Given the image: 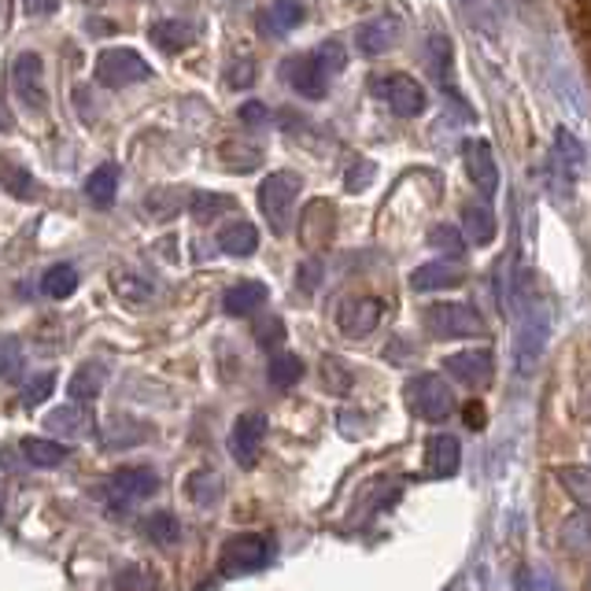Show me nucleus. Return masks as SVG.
<instances>
[{
    "label": "nucleus",
    "mask_w": 591,
    "mask_h": 591,
    "mask_svg": "<svg viewBox=\"0 0 591 591\" xmlns=\"http://www.w3.org/2000/svg\"><path fill=\"white\" fill-rule=\"evenodd\" d=\"M459 462H462V447H459L455 436L440 433V436H433L425 444V470H429V477H436V481L455 477Z\"/></svg>",
    "instance_id": "obj_16"
},
{
    "label": "nucleus",
    "mask_w": 591,
    "mask_h": 591,
    "mask_svg": "<svg viewBox=\"0 0 591 591\" xmlns=\"http://www.w3.org/2000/svg\"><path fill=\"white\" fill-rule=\"evenodd\" d=\"M285 82L293 86L296 92H304L307 100H322L329 92V75L322 71L318 56H293V60H285Z\"/></svg>",
    "instance_id": "obj_12"
},
{
    "label": "nucleus",
    "mask_w": 591,
    "mask_h": 591,
    "mask_svg": "<svg viewBox=\"0 0 591 591\" xmlns=\"http://www.w3.org/2000/svg\"><path fill=\"white\" fill-rule=\"evenodd\" d=\"M315 56H318L322 71H326L329 78H337L344 71V63H347V52H344L341 41H326L322 49H315Z\"/></svg>",
    "instance_id": "obj_38"
},
{
    "label": "nucleus",
    "mask_w": 591,
    "mask_h": 591,
    "mask_svg": "<svg viewBox=\"0 0 591 591\" xmlns=\"http://www.w3.org/2000/svg\"><path fill=\"white\" fill-rule=\"evenodd\" d=\"M559 484L565 492H570V500L581 506V510H591V470L584 466H565L559 470Z\"/></svg>",
    "instance_id": "obj_31"
},
{
    "label": "nucleus",
    "mask_w": 591,
    "mask_h": 591,
    "mask_svg": "<svg viewBox=\"0 0 591 591\" xmlns=\"http://www.w3.org/2000/svg\"><path fill=\"white\" fill-rule=\"evenodd\" d=\"M588 588H591V581H588Z\"/></svg>",
    "instance_id": "obj_49"
},
{
    "label": "nucleus",
    "mask_w": 591,
    "mask_h": 591,
    "mask_svg": "<svg viewBox=\"0 0 591 591\" xmlns=\"http://www.w3.org/2000/svg\"><path fill=\"white\" fill-rule=\"evenodd\" d=\"M22 8H27L30 16H52V11L60 8V0H27Z\"/></svg>",
    "instance_id": "obj_45"
},
{
    "label": "nucleus",
    "mask_w": 591,
    "mask_h": 591,
    "mask_svg": "<svg viewBox=\"0 0 591 591\" xmlns=\"http://www.w3.org/2000/svg\"><path fill=\"white\" fill-rule=\"evenodd\" d=\"M86 196L97 207H108V204H115V196H119V167L115 164H104V167H97L86 178Z\"/></svg>",
    "instance_id": "obj_25"
},
{
    "label": "nucleus",
    "mask_w": 591,
    "mask_h": 591,
    "mask_svg": "<svg viewBox=\"0 0 591 591\" xmlns=\"http://www.w3.org/2000/svg\"><path fill=\"white\" fill-rule=\"evenodd\" d=\"M156 489H159V477L148 466H126L111 473V492L126 503L148 500V495H156Z\"/></svg>",
    "instance_id": "obj_15"
},
{
    "label": "nucleus",
    "mask_w": 591,
    "mask_h": 591,
    "mask_svg": "<svg viewBox=\"0 0 591 591\" xmlns=\"http://www.w3.org/2000/svg\"><path fill=\"white\" fill-rule=\"evenodd\" d=\"M518 588H559V577H540V573H521L518 581H514Z\"/></svg>",
    "instance_id": "obj_43"
},
{
    "label": "nucleus",
    "mask_w": 591,
    "mask_h": 591,
    "mask_svg": "<svg viewBox=\"0 0 591 591\" xmlns=\"http://www.w3.org/2000/svg\"><path fill=\"white\" fill-rule=\"evenodd\" d=\"M218 248H223L226 255H237V259H245V255H252L255 248H259V229H255L252 223H229L223 226V234H218Z\"/></svg>",
    "instance_id": "obj_22"
},
{
    "label": "nucleus",
    "mask_w": 591,
    "mask_h": 591,
    "mask_svg": "<svg viewBox=\"0 0 591 591\" xmlns=\"http://www.w3.org/2000/svg\"><path fill=\"white\" fill-rule=\"evenodd\" d=\"M304 0H274L270 11H266V22L277 30V33H288L293 27H299L304 22Z\"/></svg>",
    "instance_id": "obj_33"
},
{
    "label": "nucleus",
    "mask_w": 591,
    "mask_h": 591,
    "mask_svg": "<svg viewBox=\"0 0 591 591\" xmlns=\"http://www.w3.org/2000/svg\"><path fill=\"white\" fill-rule=\"evenodd\" d=\"M75 288H78V270L71 263H56L45 270L41 277V293L49 296V299H67V296H75Z\"/></svg>",
    "instance_id": "obj_29"
},
{
    "label": "nucleus",
    "mask_w": 591,
    "mask_h": 591,
    "mask_svg": "<svg viewBox=\"0 0 591 591\" xmlns=\"http://www.w3.org/2000/svg\"><path fill=\"white\" fill-rule=\"evenodd\" d=\"M255 337H259V344H263V347L277 344V341L285 337V329H282V318H270V322H266V329L259 326V333H255Z\"/></svg>",
    "instance_id": "obj_42"
},
{
    "label": "nucleus",
    "mask_w": 591,
    "mask_h": 591,
    "mask_svg": "<svg viewBox=\"0 0 591 591\" xmlns=\"http://www.w3.org/2000/svg\"><path fill=\"white\" fill-rule=\"evenodd\" d=\"M193 41H196V33H193L189 22L164 19V22H156V27H152V45H156V49H164V52H181V49H189Z\"/></svg>",
    "instance_id": "obj_28"
},
{
    "label": "nucleus",
    "mask_w": 591,
    "mask_h": 591,
    "mask_svg": "<svg viewBox=\"0 0 591 591\" xmlns=\"http://www.w3.org/2000/svg\"><path fill=\"white\" fill-rule=\"evenodd\" d=\"M548 341H551V307L543 304V299H532L525 307V318H521V326L514 333V370L518 377H525L536 370V363L548 352Z\"/></svg>",
    "instance_id": "obj_1"
},
{
    "label": "nucleus",
    "mask_w": 591,
    "mask_h": 591,
    "mask_svg": "<svg viewBox=\"0 0 591 591\" xmlns=\"http://www.w3.org/2000/svg\"><path fill=\"white\" fill-rule=\"evenodd\" d=\"M266 429H270L266 414H255L252 411V414H245V418H237L234 433H229V455H234V462H237L240 470H252L255 462H259Z\"/></svg>",
    "instance_id": "obj_8"
},
{
    "label": "nucleus",
    "mask_w": 591,
    "mask_h": 591,
    "mask_svg": "<svg viewBox=\"0 0 591 591\" xmlns=\"http://www.w3.org/2000/svg\"><path fill=\"white\" fill-rule=\"evenodd\" d=\"M52 388H56V374H38V377H30L27 381V388H22V407H38V403H45L52 396Z\"/></svg>",
    "instance_id": "obj_37"
},
{
    "label": "nucleus",
    "mask_w": 591,
    "mask_h": 591,
    "mask_svg": "<svg viewBox=\"0 0 591 591\" xmlns=\"http://www.w3.org/2000/svg\"><path fill=\"white\" fill-rule=\"evenodd\" d=\"M462 282H466V270L455 263H425L411 274L414 293H447V288H459Z\"/></svg>",
    "instance_id": "obj_18"
},
{
    "label": "nucleus",
    "mask_w": 591,
    "mask_h": 591,
    "mask_svg": "<svg viewBox=\"0 0 591 591\" xmlns=\"http://www.w3.org/2000/svg\"><path fill=\"white\" fill-rule=\"evenodd\" d=\"M223 492H226V484L215 470H196L189 484H185V495H189L196 506H215L223 500Z\"/></svg>",
    "instance_id": "obj_27"
},
{
    "label": "nucleus",
    "mask_w": 591,
    "mask_h": 591,
    "mask_svg": "<svg viewBox=\"0 0 591 591\" xmlns=\"http://www.w3.org/2000/svg\"><path fill=\"white\" fill-rule=\"evenodd\" d=\"M263 299H266V285L263 282H237L234 288H226L223 307H226V315L248 318L252 311L263 307Z\"/></svg>",
    "instance_id": "obj_20"
},
{
    "label": "nucleus",
    "mask_w": 591,
    "mask_h": 591,
    "mask_svg": "<svg viewBox=\"0 0 591 591\" xmlns=\"http://www.w3.org/2000/svg\"><path fill=\"white\" fill-rule=\"evenodd\" d=\"M11 82H16L19 100L27 104L30 111H45L49 108V97H45V63L38 52H22L16 67H11Z\"/></svg>",
    "instance_id": "obj_9"
},
{
    "label": "nucleus",
    "mask_w": 591,
    "mask_h": 591,
    "mask_svg": "<svg viewBox=\"0 0 591 591\" xmlns=\"http://www.w3.org/2000/svg\"><path fill=\"white\" fill-rule=\"evenodd\" d=\"M266 377H270L274 388H293L299 377H304V358L293 355V352H282L270 358V366H266Z\"/></svg>",
    "instance_id": "obj_30"
},
{
    "label": "nucleus",
    "mask_w": 591,
    "mask_h": 591,
    "mask_svg": "<svg viewBox=\"0 0 591 591\" xmlns=\"http://www.w3.org/2000/svg\"><path fill=\"white\" fill-rule=\"evenodd\" d=\"M422 326L440 341H455V337H481L484 318L470 304H433L422 311Z\"/></svg>",
    "instance_id": "obj_3"
},
{
    "label": "nucleus",
    "mask_w": 591,
    "mask_h": 591,
    "mask_svg": "<svg viewBox=\"0 0 591 591\" xmlns=\"http://www.w3.org/2000/svg\"><path fill=\"white\" fill-rule=\"evenodd\" d=\"M462 159H466V174H470L473 189H477L484 200H492V196L500 193V164H495L489 141H470L462 148Z\"/></svg>",
    "instance_id": "obj_11"
},
{
    "label": "nucleus",
    "mask_w": 591,
    "mask_h": 591,
    "mask_svg": "<svg viewBox=\"0 0 591 591\" xmlns=\"http://www.w3.org/2000/svg\"><path fill=\"white\" fill-rule=\"evenodd\" d=\"M152 67L145 63L141 52L134 49H104L97 56V82L104 89H130L137 82H148Z\"/></svg>",
    "instance_id": "obj_4"
},
{
    "label": "nucleus",
    "mask_w": 591,
    "mask_h": 591,
    "mask_svg": "<svg viewBox=\"0 0 591 591\" xmlns=\"http://www.w3.org/2000/svg\"><path fill=\"white\" fill-rule=\"evenodd\" d=\"M403 41V22L396 16H377L366 27H358V49L366 56H385Z\"/></svg>",
    "instance_id": "obj_14"
},
{
    "label": "nucleus",
    "mask_w": 591,
    "mask_h": 591,
    "mask_svg": "<svg viewBox=\"0 0 591 591\" xmlns=\"http://www.w3.org/2000/svg\"><path fill=\"white\" fill-rule=\"evenodd\" d=\"M562 543L570 551H577V554L591 551V510H581L577 518L565 521V525H562Z\"/></svg>",
    "instance_id": "obj_34"
},
{
    "label": "nucleus",
    "mask_w": 591,
    "mask_h": 591,
    "mask_svg": "<svg viewBox=\"0 0 591 591\" xmlns=\"http://www.w3.org/2000/svg\"><path fill=\"white\" fill-rule=\"evenodd\" d=\"M352 370L341 366L337 355H326L322 358V385H326L333 396H344V392H352Z\"/></svg>",
    "instance_id": "obj_36"
},
{
    "label": "nucleus",
    "mask_w": 591,
    "mask_h": 591,
    "mask_svg": "<svg viewBox=\"0 0 591 591\" xmlns=\"http://www.w3.org/2000/svg\"><path fill=\"white\" fill-rule=\"evenodd\" d=\"M462 422H466L470 429H481V425H484V407H481V403H470V407H466V418H462Z\"/></svg>",
    "instance_id": "obj_46"
},
{
    "label": "nucleus",
    "mask_w": 591,
    "mask_h": 591,
    "mask_svg": "<svg viewBox=\"0 0 591 591\" xmlns=\"http://www.w3.org/2000/svg\"><path fill=\"white\" fill-rule=\"evenodd\" d=\"M584 167H588V152L584 145L577 141L570 130H559L554 134V170L562 174L565 185H577L584 178Z\"/></svg>",
    "instance_id": "obj_17"
},
{
    "label": "nucleus",
    "mask_w": 591,
    "mask_h": 591,
    "mask_svg": "<svg viewBox=\"0 0 591 591\" xmlns=\"http://www.w3.org/2000/svg\"><path fill=\"white\" fill-rule=\"evenodd\" d=\"M104 381H108V370H104L100 363H89L82 366L78 374L71 377V400H97L100 396V388H104Z\"/></svg>",
    "instance_id": "obj_32"
},
{
    "label": "nucleus",
    "mask_w": 591,
    "mask_h": 591,
    "mask_svg": "<svg viewBox=\"0 0 591 591\" xmlns=\"http://www.w3.org/2000/svg\"><path fill=\"white\" fill-rule=\"evenodd\" d=\"M270 559H274V543L259 536V532H248V536H234L226 543L223 559H218V570H223L226 577H240V573L263 570Z\"/></svg>",
    "instance_id": "obj_6"
},
{
    "label": "nucleus",
    "mask_w": 591,
    "mask_h": 591,
    "mask_svg": "<svg viewBox=\"0 0 591 591\" xmlns=\"http://www.w3.org/2000/svg\"><path fill=\"white\" fill-rule=\"evenodd\" d=\"M22 451V459L30 462V466H41V470H52V466H60V462L67 459V447L60 444V436L56 440H41V436H27L19 444Z\"/></svg>",
    "instance_id": "obj_23"
},
{
    "label": "nucleus",
    "mask_w": 591,
    "mask_h": 591,
    "mask_svg": "<svg viewBox=\"0 0 591 591\" xmlns=\"http://www.w3.org/2000/svg\"><path fill=\"white\" fill-rule=\"evenodd\" d=\"M111 288H115V296L126 299L130 307H141V304H148V299L156 296V285L145 282V277L134 274V270H115L111 274Z\"/></svg>",
    "instance_id": "obj_24"
},
{
    "label": "nucleus",
    "mask_w": 591,
    "mask_h": 591,
    "mask_svg": "<svg viewBox=\"0 0 591 591\" xmlns=\"http://www.w3.org/2000/svg\"><path fill=\"white\" fill-rule=\"evenodd\" d=\"M429 237H433V240H429V245L440 248V252H447V255H462V248H466L451 226H440V229H433V234H429Z\"/></svg>",
    "instance_id": "obj_40"
},
{
    "label": "nucleus",
    "mask_w": 591,
    "mask_h": 591,
    "mask_svg": "<svg viewBox=\"0 0 591 591\" xmlns=\"http://www.w3.org/2000/svg\"><path fill=\"white\" fill-rule=\"evenodd\" d=\"M333 204H322L315 200L304 211V218H299V240H304L307 248H318V245H326V240L333 237Z\"/></svg>",
    "instance_id": "obj_19"
},
{
    "label": "nucleus",
    "mask_w": 591,
    "mask_h": 591,
    "mask_svg": "<svg viewBox=\"0 0 591 591\" xmlns=\"http://www.w3.org/2000/svg\"><path fill=\"white\" fill-rule=\"evenodd\" d=\"M145 532L152 536V543H159V548H174L178 536H181V525H178V518H174V514H164V510H159V514H152L145 521Z\"/></svg>",
    "instance_id": "obj_35"
},
{
    "label": "nucleus",
    "mask_w": 591,
    "mask_h": 591,
    "mask_svg": "<svg viewBox=\"0 0 591 591\" xmlns=\"http://www.w3.org/2000/svg\"><path fill=\"white\" fill-rule=\"evenodd\" d=\"M444 366H447V374L462 381V385H470V388H484L492 381V370H495V358L489 347H481V352H455V355H447L444 358Z\"/></svg>",
    "instance_id": "obj_13"
},
{
    "label": "nucleus",
    "mask_w": 591,
    "mask_h": 591,
    "mask_svg": "<svg viewBox=\"0 0 591 591\" xmlns=\"http://www.w3.org/2000/svg\"><path fill=\"white\" fill-rule=\"evenodd\" d=\"M381 318H385V299L377 296H347L337 307V329L347 341L370 337L381 326Z\"/></svg>",
    "instance_id": "obj_7"
},
{
    "label": "nucleus",
    "mask_w": 591,
    "mask_h": 591,
    "mask_svg": "<svg viewBox=\"0 0 591 591\" xmlns=\"http://www.w3.org/2000/svg\"><path fill=\"white\" fill-rule=\"evenodd\" d=\"M385 100H388V108L400 115V119H418V115L429 108V92L425 86L418 82V78H411V75H392L385 78Z\"/></svg>",
    "instance_id": "obj_10"
},
{
    "label": "nucleus",
    "mask_w": 591,
    "mask_h": 591,
    "mask_svg": "<svg viewBox=\"0 0 591 591\" xmlns=\"http://www.w3.org/2000/svg\"><path fill=\"white\" fill-rule=\"evenodd\" d=\"M4 381H16L19 377V363H22V355H19V341L16 337H4Z\"/></svg>",
    "instance_id": "obj_41"
},
{
    "label": "nucleus",
    "mask_w": 591,
    "mask_h": 591,
    "mask_svg": "<svg viewBox=\"0 0 591 591\" xmlns=\"http://www.w3.org/2000/svg\"><path fill=\"white\" fill-rule=\"evenodd\" d=\"M370 181H374V164H366V159H358L355 167H347V193H363L370 189Z\"/></svg>",
    "instance_id": "obj_39"
},
{
    "label": "nucleus",
    "mask_w": 591,
    "mask_h": 591,
    "mask_svg": "<svg viewBox=\"0 0 591 591\" xmlns=\"http://www.w3.org/2000/svg\"><path fill=\"white\" fill-rule=\"evenodd\" d=\"M240 119H245L248 126H263L266 122V108H263V104H245V108H240Z\"/></svg>",
    "instance_id": "obj_44"
},
{
    "label": "nucleus",
    "mask_w": 591,
    "mask_h": 591,
    "mask_svg": "<svg viewBox=\"0 0 591 591\" xmlns=\"http://www.w3.org/2000/svg\"><path fill=\"white\" fill-rule=\"evenodd\" d=\"M248 78H252V63H248V60H240V71H237V75L229 71V82H234V86H245Z\"/></svg>",
    "instance_id": "obj_47"
},
{
    "label": "nucleus",
    "mask_w": 591,
    "mask_h": 591,
    "mask_svg": "<svg viewBox=\"0 0 591 591\" xmlns=\"http://www.w3.org/2000/svg\"><path fill=\"white\" fill-rule=\"evenodd\" d=\"M407 407L422 422H444L455 414V392L440 381V374H418L407 385Z\"/></svg>",
    "instance_id": "obj_5"
},
{
    "label": "nucleus",
    "mask_w": 591,
    "mask_h": 591,
    "mask_svg": "<svg viewBox=\"0 0 591 591\" xmlns=\"http://www.w3.org/2000/svg\"><path fill=\"white\" fill-rule=\"evenodd\" d=\"M45 429H49L52 436H60V440H78V436H86L89 433V418L78 407H56L49 418H45Z\"/></svg>",
    "instance_id": "obj_26"
},
{
    "label": "nucleus",
    "mask_w": 591,
    "mask_h": 591,
    "mask_svg": "<svg viewBox=\"0 0 591 591\" xmlns=\"http://www.w3.org/2000/svg\"><path fill=\"white\" fill-rule=\"evenodd\" d=\"M299 196V174L293 170H274L266 174L259 185V207L266 226L274 229L277 237L288 234V223H293V200Z\"/></svg>",
    "instance_id": "obj_2"
},
{
    "label": "nucleus",
    "mask_w": 591,
    "mask_h": 591,
    "mask_svg": "<svg viewBox=\"0 0 591 591\" xmlns=\"http://www.w3.org/2000/svg\"><path fill=\"white\" fill-rule=\"evenodd\" d=\"M462 229L477 248L492 245L495 240V215L489 211V204H466L462 207Z\"/></svg>",
    "instance_id": "obj_21"
},
{
    "label": "nucleus",
    "mask_w": 591,
    "mask_h": 591,
    "mask_svg": "<svg viewBox=\"0 0 591 591\" xmlns=\"http://www.w3.org/2000/svg\"><path fill=\"white\" fill-rule=\"evenodd\" d=\"M315 270H318V266H311V263L304 266V274H299V282H304V288H315V277H318Z\"/></svg>",
    "instance_id": "obj_48"
}]
</instances>
